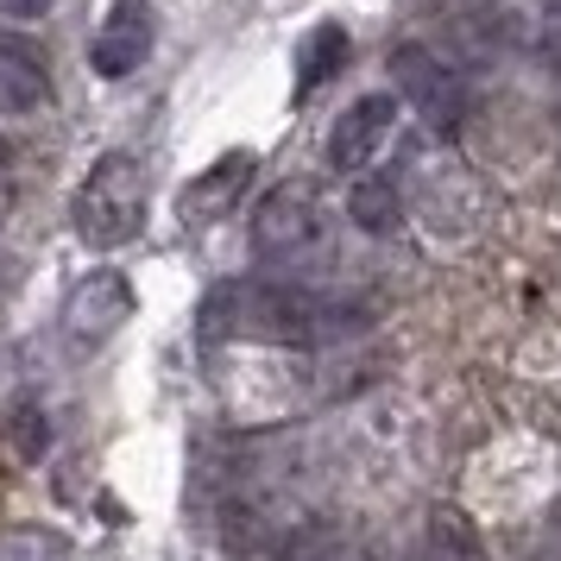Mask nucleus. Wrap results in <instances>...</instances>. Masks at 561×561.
Returning <instances> with one entry per match:
<instances>
[{
    "instance_id": "nucleus-1",
    "label": "nucleus",
    "mask_w": 561,
    "mask_h": 561,
    "mask_svg": "<svg viewBox=\"0 0 561 561\" xmlns=\"http://www.w3.org/2000/svg\"><path fill=\"white\" fill-rule=\"evenodd\" d=\"M366 316L347 297H322L304 284H221L203 304V334H240V341H272V347H322L354 334Z\"/></svg>"
},
{
    "instance_id": "nucleus-2",
    "label": "nucleus",
    "mask_w": 561,
    "mask_h": 561,
    "mask_svg": "<svg viewBox=\"0 0 561 561\" xmlns=\"http://www.w3.org/2000/svg\"><path fill=\"white\" fill-rule=\"evenodd\" d=\"M70 228H77V240L95 247V253L127 247L133 233L146 228V164L133 152H107L102 164L77 183Z\"/></svg>"
},
{
    "instance_id": "nucleus-3",
    "label": "nucleus",
    "mask_w": 561,
    "mask_h": 561,
    "mask_svg": "<svg viewBox=\"0 0 561 561\" xmlns=\"http://www.w3.org/2000/svg\"><path fill=\"white\" fill-rule=\"evenodd\" d=\"M322 240H329V196H322V183L290 178L259 196V208H253V253L259 259H304Z\"/></svg>"
},
{
    "instance_id": "nucleus-4",
    "label": "nucleus",
    "mask_w": 561,
    "mask_h": 561,
    "mask_svg": "<svg viewBox=\"0 0 561 561\" xmlns=\"http://www.w3.org/2000/svg\"><path fill=\"white\" fill-rule=\"evenodd\" d=\"M391 89H398L423 121H435V127H455L460 114H467V89H460L455 64L430 57L423 45H398V51H391Z\"/></svg>"
},
{
    "instance_id": "nucleus-5",
    "label": "nucleus",
    "mask_w": 561,
    "mask_h": 561,
    "mask_svg": "<svg viewBox=\"0 0 561 561\" xmlns=\"http://www.w3.org/2000/svg\"><path fill=\"white\" fill-rule=\"evenodd\" d=\"M152 38H158L152 7H146V0H114L107 20H102V32L89 38V64H95V77H107V82L133 77V70L152 57Z\"/></svg>"
},
{
    "instance_id": "nucleus-6",
    "label": "nucleus",
    "mask_w": 561,
    "mask_h": 561,
    "mask_svg": "<svg viewBox=\"0 0 561 561\" xmlns=\"http://www.w3.org/2000/svg\"><path fill=\"white\" fill-rule=\"evenodd\" d=\"M127 316H133V284L121 272H89L64 304V334L77 347H102L107 334H121Z\"/></svg>"
},
{
    "instance_id": "nucleus-7",
    "label": "nucleus",
    "mask_w": 561,
    "mask_h": 561,
    "mask_svg": "<svg viewBox=\"0 0 561 561\" xmlns=\"http://www.w3.org/2000/svg\"><path fill=\"white\" fill-rule=\"evenodd\" d=\"M391 121H398V95H359L329 133V164L341 178H359L379 158V146L391 139Z\"/></svg>"
},
{
    "instance_id": "nucleus-8",
    "label": "nucleus",
    "mask_w": 561,
    "mask_h": 561,
    "mask_svg": "<svg viewBox=\"0 0 561 561\" xmlns=\"http://www.w3.org/2000/svg\"><path fill=\"white\" fill-rule=\"evenodd\" d=\"M253 171H259V158H253V152H228V158H215L203 178L183 183L178 215L190 221V228H208V221L233 215V208H240V196H247V183H253Z\"/></svg>"
},
{
    "instance_id": "nucleus-9",
    "label": "nucleus",
    "mask_w": 561,
    "mask_h": 561,
    "mask_svg": "<svg viewBox=\"0 0 561 561\" xmlns=\"http://www.w3.org/2000/svg\"><path fill=\"white\" fill-rule=\"evenodd\" d=\"M51 107V77L26 45H0V121H32Z\"/></svg>"
},
{
    "instance_id": "nucleus-10",
    "label": "nucleus",
    "mask_w": 561,
    "mask_h": 561,
    "mask_svg": "<svg viewBox=\"0 0 561 561\" xmlns=\"http://www.w3.org/2000/svg\"><path fill=\"white\" fill-rule=\"evenodd\" d=\"M347 215H354L359 233L385 240V233L404 228V196H398V183L391 178H366V171H359L354 190H347Z\"/></svg>"
},
{
    "instance_id": "nucleus-11",
    "label": "nucleus",
    "mask_w": 561,
    "mask_h": 561,
    "mask_svg": "<svg viewBox=\"0 0 561 561\" xmlns=\"http://www.w3.org/2000/svg\"><path fill=\"white\" fill-rule=\"evenodd\" d=\"M347 51H354V45H347V26H334L329 20V26L309 32L304 45H297V95H316L329 77H341Z\"/></svg>"
},
{
    "instance_id": "nucleus-12",
    "label": "nucleus",
    "mask_w": 561,
    "mask_h": 561,
    "mask_svg": "<svg viewBox=\"0 0 561 561\" xmlns=\"http://www.w3.org/2000/svg\"><path fill=\"white\" fill-rule=\"evenodd\" d=\"M0 561H70V542L57 530H7L0 536Z\"/></svg>"
},
{
    "instance_id": "nucleus-13",
    "label": "nucleus",
    "mask_w": 561,
    "mask_h": 561,
    "mask_svg": "<svg viewBox=\"0 0 561 561\" xmlns=\"http://www.w3.org/2000/svg\"><path fill=\"white\" fill-rule=\"evenodd\" d=\"M57 0H0V20H13V26H32V20H45Z\"/></svg>"
},
{
    "instance_id": "nucleus-14",
    "label": "nucleus",
    "mask_w": 561,
    "mask_h": 561,
    "mask_svg": "<svg viewBox=\"0 0 561 561\" xmlns=\"http://www.w3.org/2000/svg\"><path fill=\"white\" fill-rule=\"evenodd\" d=\"M7 158H13V146H7V139H0V171H7Z\"/></svg>"
}]
</instances>
